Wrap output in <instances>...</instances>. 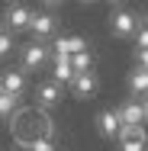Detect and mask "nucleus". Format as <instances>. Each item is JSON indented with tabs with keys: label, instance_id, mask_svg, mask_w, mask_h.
<instances>
[{
	"label": "nucleus",
	"instance_id": "14",
	"mask_svg": "<svg viewBox=\"0 0 148 151\" xmlns=\"http://www.w3.org/2000/svg\"><path fill=\"white\" fill-rule=\"evenodd\" d=\"M93 52H77V55H71V68H74V71H77V74H84V71H93Z\"/></svg>",
	"mask_w": 148,
	"mask_h": 151
},
{
	"label": "nucleus",
	"instance_id": "22",
	"mask_svg": "<svg viewBox=\"0 0 148 151\" xmlns=\"http://www.w3.org/2000/svg\"><path fill=\"white\" fill-rule=\"evenodd\" d=\"M42 3H45V6H61L64 0H42Z\"/></svg>",
	"mask_w": 148,
	"mask_h": 151
},
{
	"label": "nucleus",
	"instance_id": "21",
	"mask_svg": "<svg viewBox=\"0 0 148 151\" xmlns=\"http://www.w3.org/2000/svg\"><path fill=\"white\" fill-rule=\"evenodd\" d=\"M106 3H110V6H113V10H116V6H126V3H129V0H106Z\"/></svg>",
	"mask_w": 148,
	"mask_h": 151
},
{
	"label": "nucleus",
	"instance_id": "23",
	"mask_svg": "<svg viewBox=\"0 0 148 151\" xmlns=\"http://www.w3.org/2000/svg\"><path fill=\"white\" fill-rule=\"evenodd\" d=\"M142 26H145V29H148V10H145V13H142Z\"/></svg>",
	"mask_w": 148,
	"mask_h": 151
},
{
	"label": "nucleus",
	"instance_id": "3",
	"mask_svg": "<svg viewBox=\"0 0 148 151\" xmlns=\"http://www.w3.org/2000/svg\"><path fill=\"white\" fill-rule=\"evenodd\" d=\"M48 58H52V48H48L45 42H39V39H35V42H26V45L19 48V64H23L19 71H39Z\"/></svg>",
	"mask_w": 148,
	"mask_h": 151
},
{
	"label": "nucleus",
	"instance_id": "6",
	"mask_svg": "<svg viewBox=\"0 0 148 151\" xmlns=\"http://www.w3.org/2000/svg\"><path fill=\"white\" fill-rule=\"evenodd\" d=\"M58 29V19H55V13H48V10H39V13H32V23H29V32L39 39V42H45V39H52Z\"/></svg>",
	"mask_w": 148,
	"mask_h": 151
},
{
	"label": "nucleus",
	"instance_id": "26",
	"mask_svg": "<svg viewBox=\"0 0 148 151\" xmlns=\"http://www.w3.org/2000/svg\"><path fill=\"white\" fill-rule=\"evenodd\" d=\"M10 3H13V0H10Z\"/></svg>",
	"mask_w": 148,
	"mask_h": 151
},
{
	"label": "nucleus",
	"instance_id": "11",
	"mask_svg": "<svg viewBox=\"0 0 148 151\" xmlns=\"http://www.w3.org/2000/svg\"><path fill=\"white\" fill-rule=\"evenodd\" d=\"M126 84H129V93H132V96H142V100H145L148 96V68H139V64H135V68L126 74Z\"/></svg>",
	"mask_w": 148,
	"mask_h": 151
},
{
	"label": "nucleus",
	"instance_id": "25",
	"mask_svg": "<svg viewBox=\"0 0 148 151\" xmlns=\"http://www.w3.org/2000/svg\"><path fill=\"white\" fill-rule=\"evenodd\" d=\"M145 109H148V96H145ZM145 122H148V119H145Z\"/></svg>",
	"mask_w": 148,
	"mask_h": 151
},
{
	"label": "nucleus",
	"instance_id": "18",
	"mask_svg": "<svg viewBox=\"0 0 148 151\" xmlns=\"http://www.w3.org/2000/svg\"><path fill=\"white\" fill-rule=\"evenodd\" d=\"M13 52V32H3L0 35V58H6Z\"/></svg>",
	"mask_w": 148,
	"mask_h": 151
},
{
	"label": "nucleus",
	"instance_id": "19",
	"mask_svg": "<svg viewBox=\"0 0 148 151\" xmlns=\"http://www.w3.org/2000/svg\"><path fill=\"white\" fill-rule=\"evenodd\" d=\"M135 48H148V29H145V26L135 32Z\"/></svg>",
	"mask_w": 148,
	"mask_h": 151
},
{
	"label": "nucleus",
	"instance_id": "20",
	"mask_svg": "<svg viewBox=\"0 0 148 151\" xmlns=\"http://www.w3.org/2000/svg\"><path fill=\"white\" fill-rule=\"evenodd\" d=\"M135 64L139 68H148V48H135Z\"/></svg>",
	"mask_w": 148,
	"mask_h": 151
},
{
	"label": "nucleus",
	"instance_id": "13",
	"mask_svg": "<svg viewBox=\"0 0 148 151\" xmlns=\"http://www.w3.org/2000/svg\"><path fill=\"white\" fill-rule=\"evenodd\" d=\"M19 100H23V96H13V93L0 90V119H10V116L19 109Z\"/></svg>",
	"mask_w": 148,
	"mask_h": 151
},
{
	"label": "nucleus",
	"instance_id": "5",
	"mask_svg": "<svg viewBox=\"0 0 148 151\" xmlns=\"http://www.w3.org/2000/svg\"><path fill=\"white\" fill-rule=\"evenodd\" d=\"M77 52H87V39L84 35H55L52 42V58H71Z\"/></svg>",
	"mask_w": 148,
	"mask_h": 151
},
{
	"label": "nucleus",
	"instance_id": "1",
	"mask_svg": "<svg viewBox=\"0 0 148 151\" xmlns=\"http://www.w3.org/2000/svg\"><path fill=\"white\" fill-rule=\"evenodd\" d=\"M139 29H142V13L129 10V6H116L110 13V32L116 39H135Z\"/></svg>",
	"mask_w": 148,
	"mask_h": 151
},
{
	"label": "nucleus",
	"instance_id": "2",
	"mask_svg": "<svg viewBox=\"0 0 148 151\" xmlns=\"http://www.w3.org/2000/svg\"><path fill=\"white\" fill-rule=\"evenodd\" d=\"M32 13H35V10H29L23 0H13V3L3 6V23H6V29H10V32H29Z\"/></svg>",
	"mask_w": 148,
	"mask_h": 151
},
{
	"label": "nucleus",
	"instance_id": "24",
	"mask_svg": "<svg viewBox=\"0 0 148 151\" xmlns=\"http://www.w3.org/2000/svg\"><path fill=\"white\" fill-rule=\"evenodd\" d=\"M81 3H97V0H81Z\"/></svg>",
	"mask_w": 148,
	"mask_h": 151
},
{
	"label": "nucleus",
	"instance_id": "10",
	"mask_svg": "<svg viewBox=\"0 0 148 151\" xmlns=\"http://www.w3.org/2000/svg\"><path fill=\"white\" fill-rule=\"evenodd\" d=\"M0 90L13 93V96H23L26 93V71H16V68H6L0 74Z\"/></svg>",
	"mask_w": 148,
	"mask_h": 151
},
{
	"label": "nucleus",
	"instance_id": "4",
	"mask_svg": "<svg viewBox=\"0 0 148 151\" xmlns=\"http://www.w3.org/2000/svg\"><path fill=\"white\" fill-rule=\"evenodd\" d=\"M116 109H119L122 125H145V119H148V109H145V100H142V96H129V100H122Z\"/></svg>",
	"mask_w": 148,
	"mask_h": 151
},
{
	"label": "nucleus",
	"instance_id": "15",
	"mask_svg": "<svg viewBox=\"0 0 148 151\" xmlns=\"http://www.w3.org/2000/svg\"><path fill=\"white\" fill-rule=\"evenodd\" d=\"M119 151H148V138H119Z\"/></svg>",
	"mask_w": 148,
	"mask_h": 151
},
{
	"label": "nucleus",
	"instance_id": "7",
	"mask_svg": "<svg viewBox=\"0 0 148 151\" xmlns=\"http://www.w3.org/2000/svg\"><path fill=\"white\" fill-rule=\"evenodd\" d=\"M68 87H71V93H74L77 100H90V96H97V90H100V77H97V71H84V74H77Z\"/></svg>",
	"mask_w": 148,
	"mask_h": 151
},
{
	"label": "nucleus",
	"instance_id": "8",
	"mask_svg": "<svg viewBox=\"0 0 148 151\" xmlns=\"http://www.w3.org/2000/svg\"><path fill=\"white\" fill-rule=\"evenodd\" d=\"M119 129H122V119H119V109H116V106L97 113V132H100L103 138H119Z\"/></svg>",
	"mask_w": 148,
	"mask_h": 151
},
{
	"label": "nucleus",
	"instance_id": "9",
	"mask_svg": "<svg viewBox=\"0 0 148 151\" xmlns=\"http://www.w3.org/2000/svg\"><path fill=\"white\" fill-rule=\"evenodd\" d=\"M35 103H39V109H55L61 103V84L58 81H42L35 87Z\"/></svg>",
	"mask_w": 148,
	"mask_h": 151
},
{
	"label": "nucleus",
	"instance_id": "17",
	"mask_svg": "<svg viewBox=\"0 0 148 151\" xmlns=\"http://www.w3.org/2000/svg\"><path fill=\"white\" fill-rule=\"evenodd\" d=\"M26 148H32V151H55V142H52L48 135H39V138H32Z\"/></svg>",
	"mask_w": 148,
	"mask_h": 151
},
{
	"label": "nucleus",
	"instance_id": "12",
	"mask_svg": "<svg viewBox=\"0 0 148 151\" xmlns=\"http://www.w3.org/2000/svg\"><path fill=\"white\" fill-rule=\"evenodd\" d=\"M74 77H77V71L71 68V58H52V81H58L61 87H64Z\"/></svg>",
	"mask_w": 148,
	"mask_h": 151
},
{
	"label": "nucleus",
	"instance_id": "16",
	"mask_svg": "<svg viewBox=\"0 0 148 151\" xmlns=\"http://www.w3.org/2000/svg\"><path fill=\"white\" fill-rule=\"evenodd\" d=\"M119 138H148V129L145 125H122Z\"/></svg>",
	"mask_w": 148,
	"mask_h": 151
}]
</instances>
